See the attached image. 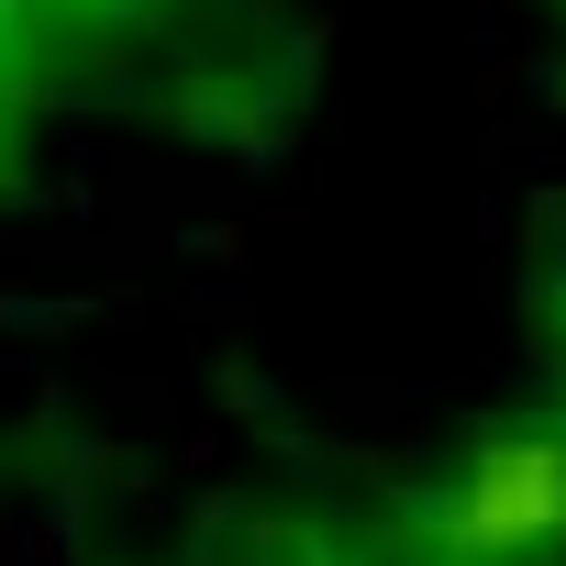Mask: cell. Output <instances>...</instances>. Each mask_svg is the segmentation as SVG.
Instances as JSON below:
<instances>
[{
	"label": "cell",
	"mask_w": 566,
	"mask_h": 566,
	"mask_svg": "<svg viewBox=\"0 0 566 566\" xmlns=\"http://www.w3.org/2000/svg\"><path fill=\"white\" fill-rule=\"evenodd\" d=\"M566 533V455L555 444H500L455 489V544L467 555H533Z\"/></svg>",
	"instance_id": "cell-1"
}]
</instances>
